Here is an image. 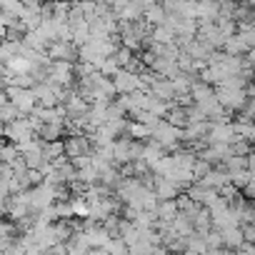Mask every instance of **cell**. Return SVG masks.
I'll return each mask as SVG.
<instances>
[{
	"mask_svg": "<svg viewBox=\"0 0 255 255\" xmlns=\"http://www.w3.org/2000/svg\"><path fill=\"white\" fill-rule=\"evenodd\" d=\"M108 255H130V248H128L120 238H113L108 245Z\"/></svg>",
	"mask_w": 255,
	"mask_h": 255,
	"instance_id": "cell-26",
	"label": "cell"
},
{
	"mask_svg": "<svg viewBox=\"0 0 255 255\" xmlns=\"http://www.w3.org/2000/svg\"><path fill=\"white\" fill-rule=\"evenodd\" d=\"M245 163H248V173L255 175V150H250V155L245 158Z\"/></svg>",
	"mask_w": 255,
	"mask_h": 255,
	"instance_id": "cell-30",
	"label": "cell"
},
{
	"mask_svg": "<svg viewBox=\"0 0 255 255\" xmlns=\"http://www.w3.org/2000/svg\"><path fill=\"white\" fill-rule=\"evenodd\" d=\"M150 43H155V45H173V43H175V33H173L168 25L153 28V33H150Z\"/></svg>",
	"mask_w": 255,
	"mask_h": 255,
	"instance_id": "cell-18",
	"label": "cell"
},
{
	"mask_svg": "<svg viewBox=\"0 0 255 255\" xmlns=\"http://www.w3.org/2000/svg\"><path fill=\"white\" fill-rule=\"evenodd\" d=\"M165 123L168 125H173V128H178V130H185V128L190 125V115H188V108H183V105H170V110H168V115H165Z\"/></svg>",
	"mask_w": 255,
	"mask_h": 255,
	"instance_id": "cell-10",
	"label": "cell"
},
{
	"mask_svg": "<svg viewBox=\"0 0 255 255\" xmlns=\"http://www.w3.org/2000/svg\"><path fill=\"white\" fill-rule=\"evenodd\" d=\"M70 210H73V218H78V220L90 218V205H88L85 195L83 198H70Z\"/></svg>",
	"mask_w": 255,
	"mask_h": 255,
	"instance_id": "cell-19",
	"label": "cell"
},
{
	"mask_svg": "<svg viewBox=\"0 0 255 255\" xmlns=\"http://www.w3.org/2000/svg\"><path fill=\"white\" fill-rule=\"evenodd\" d=\"M113 163H115L118 168L133 163V140H130V138H118V140L113 143Z\"/></svg>",
	"mask_w": 255,
	"mask_h": 255,
	"instance_id": "cell-7",
	"label": "cell"
},
{
	"mask_svg": "<svg viewBox=\"0 0 255 255\" xmlns=\"http://www.w3.org/2000/svg\"><path fill=\"white\" fill-rule=\"evenodd\" d=\"M63 135H65V130H63V125H58V123H43L40 130H38V138L43 143H60Z\"/></svg>",
	"mask_w": 255,
	"mask_h": 255,
	"instance_id": "cell-14",
	"label": "cell"
},
{
	"mask_svg": "<svg viewBox=\"0 0 255 255\" xmlns=\"http://www.w3.org/2000/svg\"><path fill=\"white\" fill-rule=\"evenodd\" d=\"M45 58L50 63H75L78 60V48L73 40H53L45 50Z\"/></svg>",
	"mask_w": 255,
	"mask_h": 255,
	"instance_id": "cell-2",
	"label": "cell"
},
{
	"mask_svg": "<svg viewBox=\"0 0 255 255\" xmlns=\"http://www.w3.org/2000/svg\"><path fill=\"white\" fill-rule=\"evenodd\" d=\"M253 75H255V65H253Z\"/></svg>",
	"mask_w": 255,
	"mask_h": 255,
	"instance_id": "cell-33",
	"label": "cell"
},
{
	"mask_svg": "<svg viewBox=\"0 0 255 255\" xmlns=\"http://www.w3.org/2000/svg\"><path fill=\"white\" fill-rule=\"evenodd\" d=\"M150 140H155L168 155L170 153H175V150H180V143H183V130H178V128H173V125H168L165 120L158 125V130L153 133V138Z\"/></svg>",
	"mask_w": 255,
	"mask_h": 255,
	"instance_id": "cell-1",
	"label": "cell"
},
{
	"mask_svg": "<svg viewBox=\"0 0 255 255\" xmlns=\"http://www.w3.org/2000/svg\"><path fill=\"white\" fill-rule=\"evenodd\" d=\"M20 118H25L13 103H5L3 108H0V120H3L5 125H10V123H15V120H20Z\"/></svg>",
	"mask_w": 255,
	"mask_h": 255,
	"instance_id": "cell-22",
	"label": "cell"
},
{
	"mask_svg": "<svg viewBox=\"0 0 255 255\" xmlns=\"http://www.w3.org/2000/svg\"><path fill=\"white\" fill-rule=\"evenodd\" d=\"M220 238H223V248H225V250H233V253H238V250L245 245L243 228H228V230H220Z\"/></svg>",
	"mask_w": 255,
	"mask_h": 255,
	"instance_id": "cell-11",
	"label": "cell"
},
{
	"mask_svg": "<svg viewBox=\"0 0 255 255\" xmlns=\"http://www.w3.org/2000/svg\"><path fill=\"white\" fill-rule=\"evenodd\" d=\"M210 170H213V165H210L208 160L198 158V160H195V165H193V178H195V183H200V180H203Z\"/></svg>",
	"mask_w": 255,
	"mask_h": 255,
	"instance_id": "cell-25",
	"label": "cell"
},
{
	"mask_svg": "<svg viewBox=\"0 0 255 255\" xmlns=\"http://www.w3.org/2000/svg\"><path fill=\"white\" fill-rule=\"evenodd\" d=\"M95 68H98V73H100L103 78H113V75L120 70V65L115 63V58H103V60L95 65Z\"/></svg>",
	"mask_w": 255,
	"mask_h": 255,
	"instance_id": "cell-23",
	"label": "cell"
},
{
	"mask_svg": "<svg viewBox=\"0 0 255 255\" xmlns=\"http://www.w3.org/2000/svg\"><path fill=\"white\" fill-rule=\"evenodd\" d=\"M238 255H245V253H238Z\"/></svg>",
	"mask_w": 255,
	"mask_h": 255,
	"instance_id": "cell-34",
	"label": "cell"
},
{
	"mask_svg": "<svg viewBox=\"0 0 255 255\" xmlns=\"http://www.w3.org/2000/svg\"><path fill=\"white\" fill-rule=\"evenodd\" d=\"M228 178H230V185H233V188L243 190V188L250 183V178H253V175H250L248 170H243V173H235V175H228Z\"/></svg>",
	"mask_w": 255,
	"mask_h": 255,
	"instance_id": "cell-28",
	"label": "cell"
},
{
	"mask_svg": "<svg viewBox=\"0 0 255 255\" xmlns=\"http://www.w3.org/2000/svg\"><path fill=\"white\" fill-rule=\"evenodd\" d=\"M243 198L248 200V203H255V175L250 178V183L243 188Z\"/></svg>",
	"mask_w": 255,
	"mask_h": 255,
	"instance_id": "cell-29",
	"label": "cell"
},
{
	"mask_svg": "<svg viewBox=\"0 0 255 255\" xmlns=\"http://www.w3.org/2000/svg\"><path fill=\"white\" fill-rule=\"evenodd\" d=\"M153 255H173V253H170L168 248H163V245H158V248L153 250Z\"/></svg>",
	"mask_w": 255,
	"mask_h": 255,
	"instance_id": "cell-31",
	"label": "cell"
},
{
	"mask_svg": "<svg viewBox=\"0 0 255 255\" xmlns=\"http://www.w3.org/2000/svg\"><path fill=\"white\" fill-rule=\"evenodd\" d=\"M113 58H115V63H118L120 68H128V65H130V60L135 58V53H133V50H128V48H123V45H120V50H118V53H115Z\"/></svg>",
	"mask_w": 255,
	"mask_h": 255,
	"instance_id": "cell-27",
	"label": "cell"
},
{
	"mask_svg": "<svg viewBox=\"0 0 255 255\" xmlns=\"http://www.w3.org/2000/svg\"><path fill=\"white\" fill-rule=\"evenodd\" d=\"M228 148H230V158H248L250 155V145L240 138H233V143Z\"/></svg>",
	"mask_w": 255,
	"mask_h": 255,
	"instance_id": "cell-24",
	"label": "cell"
},
{
	"mask_svg": "<svg viewBox=\"0 0 255 255\" xmlns=\"http://www.w3.org/2000/svg\"><path fill=\"white\" fill-rule=\"evenodd\" d=\"M215 98H218V103H220L228 113H240L243 105H245V100H248L245 90H238V88H223V85L215 88Z\"/></svg>",
	"mask_w": 255,
	"mask_h": 255,
	"instance_id": "cell-3",
	"label": "cell"
},
{
	"mask_svg": "<svg viewBox=\"0 0 255 255\" xmlns=\"http://www.w3.org/2000/svg\"><path fill=\"white\" fill-rule=\"evenodd\" d=\"M18 158H20L18 145H13V143H3V145H0V163H3V165H8V168H10Z\"/></svg>",
	"mask_w": 255,
	"mask_h": 255,
	"instance_id": "cell-20",
	"label": "cell"
},
{
	"mask_svg": "<svg viewBox=\"0 0 255 255\" xmlns=\"http://www.w3.org/2000/svg\"><path fill=\"white\" fill-rule=\"evenodd\" d=\"M233 133H235V138H240V140H245L248 145H253V143H255V123L238 118V120L233 123Z\"/></svg>",
	"mask_w": 255,
	"mask_h": 255,
	"instance_id": "cell-13",
	"label": "cell"
},
{
	"mask_svg": "<svg viewBox=\"0 0 255 255\" xmlns=\"http://www.w3.org/2000/svg\"><path fill=\"white\" fill-rule=\"evenodd\" d=\"M125 138H130V140H135V143H148L150 138H153V130L148 125H143V123H135V120H130V125H128V135Z\"/></svg>",
	"mask_w": 255,
	"mask_h": 255,
	"instance_id": "cell-16",
	"label": "cell"
},
{
	"mask_svg": "<svg viewBox=\"0 0 255 255\" xmlns=\"http://www.w3.org/2000/svg\"><path fill=\"white\" fill-rule=\"evenodd\" d=\"M143 20H145L150 28H160V25H165V20H168V13H165L163 3H150V0H148L145 13H143Z\"/></svg>",
	"mask_w": 255,
	"mask_h": 255,
	"instance_id": "cell-9",
	"label": "cell"
},
{
	"mask_svg": "<svg viewBox=\"0 0 255 255\" xmlns=\"http://www.w3.org/2000/svg\"><path fill=\"white\" fill-rule=\"evenodd\" d=\"M110 80H113L118 95H133V93H138V75L130 73V70H123V68H120Z\"/></svg>",
	"mask_w": 255,
	"mask_h": 255,
	"instance_id": "cell-5",
	"label": "cell"
},
{
	"mask_svg": "<svg viewBox=\"0 0 255 255\" xmlns=\"http://www.w3.org/2000/svg\"><path fill=\"white\" fill-rule=\"evenodd\" d=\"M173 233H175L178 238H190V235L195 233L193 220H190L185 213H178V215H175V220H173Z\"/></svg>",
	"mask_w": 255,
	"mask_h": 255,
	"instance_id": "cell-17",
	"label": "cell"
},
{
	"mask_svg": "<svg viewBox=\"0 0 255 255\" xmlns=\"http://www.w3.org/2000/svg\"><path fill=\"white\" fill-rule=\"evenodd\" d=\"M3 143H5V140H3V138H0V145H3Z\"/></svg>",
	"mask_w": 255,
	"mask_h": 255,
	"instance_id": "cell-32",
	"label": "cell"
},
{
	"mask_svg": "<svg viewBox=\"0 0 255 255\" xmlns=\"http://www.w3.org/2000/svg\"><path fill=\"white\" fill-rule=\"evenodd\" d=\"M63 145H65V158L68 160H78V158H85V155L95 153L90 135H70V138L63 140Z\"/></svg>",
	"mask_w": 255,
	"mask_h": 255,
	"instance_id": "cell-4",
	"label": "cell"
},
{
	"mask_svg": "<svg viewBox=\"0 0 255 255\" xmlns=\"http://www.w3.org/2000/svg\"><path fill=\"white\" fill-rule=\"evenodd\" d=\"M185 243H188V253H193V255H205V253H208L205 238L198 235V233H193L190 238H185Z\"/></svg>",
	"mask_w": 255,
	"mask_h": 255,
	"instance_id": "cell-21",
	"label": "cell"
},
{
	"mask_svg": "<svg viewBox=\"0 0 255 255\" xmlns=\"http://www.w3.org/2000/svg\"><path fill=\"white\" fill-rule=\"evenodd\" d=\"M155 215H158V223L173 225V220H175V215H178V205H175V200H160L158 208H155Z\"/></svg>",
	"mask_w": 255,
	"mask_h": 255,
	"instance_id": "cell-15",
	"label": "cell"
},
{
	"mask_svg": "<svg viewBox=\"0 0 255 255\" xmlns=\"http://www.w3.org/2000/svg\"><path fill=\"white\" fill-rule=\"evenodd\" d=\"M233 138H235V133H233V123H210L208 145H230Z\"/></svg>",
	"mask_w": 255,
	"mask_h": 255,
	"instance_id": "cell-6",
	"label": "cell"
},
{
	"mask_svg": "<svg viewBox=\"0 0 255 255\" xmlns=\"http://www.w3.org/2000/svg\"><path fill=\"white\" fill-rule=\"evenodd\" d=\"M153 190L158 195V200H175L180 195V188L170 180V178H153Z\"/></svg>",
	"mask_w": 255,
	"mask_h": 255,
	"instance_id": "cell-8",
	"label": "cell"
},
{
	"mask_svg": "<svg viewBox=\"0 0 255 255\" xmlns=\"http://www.w3.org/2000/svg\"><path fill=\"white\" fill-rule=\"evenodd\" d=\"M228 183H230L228 173H225V170L218 165V168H213V170H210V173H208V175H205V178L198 183V185H203V188H210V190H220V188H223V185H228Z\"/></svg>",
	"mask_w": 255,
	"mask_h": 255,
	"instance_id": "cell-12",
	"label": "cell"
}]
</instances>
